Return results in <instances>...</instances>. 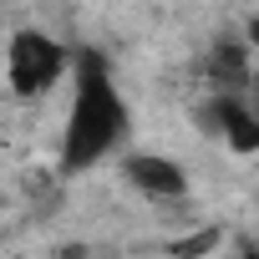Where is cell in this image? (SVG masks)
Returning a JSON list of instances; mask_svg holds the SVG:
<instances>
[{
  "instance_id": "obj_1",
  "label": "cell",
  "mask_w": 259,
  "mask_h": 259,
  "mask_svg": "<svg viewBox=\"0 0 259 259\" xmlns=\"http://www.w3.org/2000/svg\"><path fill=\"white\" fill-rule=\"evenodd\" d=\"M0 76H6V97L16 107H31L41 97H51L66 76H71V56L66 46L41 31V26H21L6 41V56H0Z\"/></svg>"
}]
</instances>
